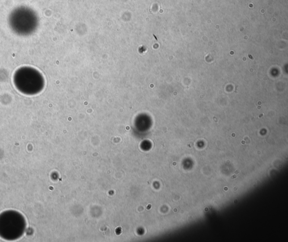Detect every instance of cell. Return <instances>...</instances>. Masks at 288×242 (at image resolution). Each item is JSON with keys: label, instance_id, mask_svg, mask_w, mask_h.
Listing matches in <instances>:
<instances>
[{"label": "cell", "instance_id": "obj_1", "mask_svg": "<svg viewBox=\"0 0 288 242\" xmlns=\"http://www.w3.org/2000/svg\"><path fill=\"white\" fill-rule=\"evenodd\" d=\"M9 24L13 30L22 34H28L35 29L38 24L36 12L27 6L15 8L9 15Z\"/></svg>", "mask_w": 288, "mask_h": 242}]
</instances>
